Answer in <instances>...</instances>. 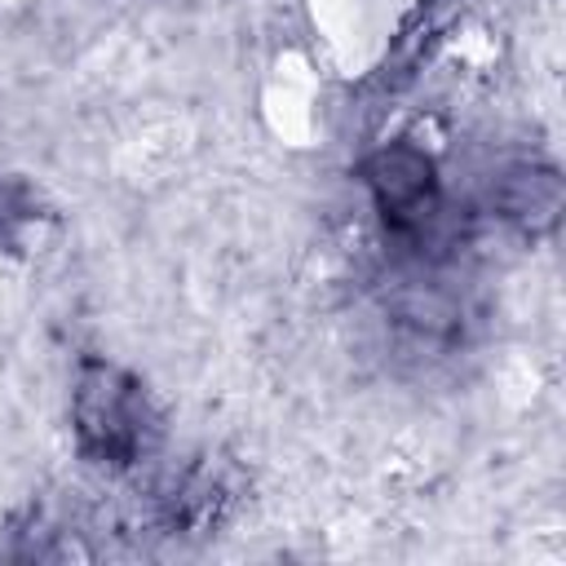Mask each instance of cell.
<instances>
[{
    "mask_svg": "<svg viewBox=\"0 0 566 566\" xmlns=\"http://www.w3.org/2000/svg\"><path fill=\"white\" fill-rule=\"evenodd\" d=\"M363 181L376 199V208L389 217L394 230H424L433 208H438V172L433 159L420 146L394 142L380 146L376 155H367L363 164Z\"/></svg>",
    "mask_w": 566,
    "mask_h": 566,
    "instance_id": "1",
    "label": "cell"
},
{
    "mask_svg": "<svg viewBox=\"0 0 566 566\" xmlns=\"http://www.w3.org/2000/svg\"><path fill=\"white\" fill-rule=\"evenodd\" d=\"M75 433L88 451L106 460H128L137 451V398L133 385L106 367L88 363L75 385Z\"/></svg>",
    "mask_w": 566,
    "mask_h": 566,
    "instance_id": "2",
    "label": "cell"
},
{
    "mask_svg": "<svg viewBox=\"0 0 566 566\" xmlns=\"http://www.w3.org/2000/svg\"><path fill=\"white\" fill-rule=\"evenodd\" d=\"M495 208H500V217L513 221L517 230L539 234V230H548V226L557 221V212H562V177H557L553 168H535V164L513 168V172L500 181V190H495Z\"/></svg>",
    "mask_w": 566,
    "mask_h": 566,
    "instance_id": "3",
    "label": "cell"
}]
</instances>
